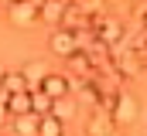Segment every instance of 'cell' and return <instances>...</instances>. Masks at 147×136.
Wrapping results in <instances>:
<instances>
[{
	"mask_svg": "<svg viewBox=\"0 0 147 136\" xmlns=\"http://www.w3.org/2000/svg\"><path fill=\"white\" fill-rule=\"evenodd\" d=\"M7 116H10V119H21V116H31V92H21V95H10V99H7Z\"/></svg>",
	"mask_w": 147,
	"mask_h": 136,
	"instance_id": "obj_9",
	"label": "cell"
},
{
	"mask_svg": "<svg viewBox=\"0 0 147 136\" xmlns=\"http://www.w3.org/2000/svg\"><path fill=\"white\" fill-rule=\"evenodd\" d=\"M21 75H24V82H28V92H34L38 85H41V78L48 75V65H45V61H28V65L21 68Z\"/></svg>",
	"mask_w": 147,
	"mask_h": 136,
	"instance_id": "obj_8",
	"label": "cell"
},
{
	"mask_svg": "<svg viewBox=\"0 0 147 136\" xmlns=\"http://www.w3.org/2000/svg\"><path fill=\"white\" fill-rule=\"evenodd\" d=\"M62 14H65V0H41L38 3V21L45 24H62Z\"/></svg>",
	"mask_w": 147,
	"mask_h": 136,
	"instance_id": "obj_6",
	"label": "cell"
},
{
	"mask_svg": "<svg viewBox=\"0 0 147 136\" xmlns=\"http://www.w3.org/2000/svg\"><path fill=\"white\" fill-rule=\"evenodd\" d=\"M48 116H55V119L65 126V123H69V119L75 116V99H72V95H65V99L51 102V112H48Z\"/></svg>",
	"mask_w": 147,
	"mask_h": 136,
	"instance_id": "obj_10",
	"label": "cell"
},
{
	"mask_svg": "<svg viewBox=\"0 0 147 136\" xmlns=\"http://www.w3.org/2000/svg\"><path fill=\"white\" fill-rule=\"evenodd\" d=\"M38 92H41V95H48L51 102H58V99H65V95H72V85H69V78H65V75H58V71H48V75L41 78Z\"/></svg>",
	"mask_w": 147,
	"mask_h": 136,
	"instance_id": "obj_1",
	"label": "cell"
},
{
	"mask_svg": "<svg viewBox=\"0 0 147 136\" xmlns=\"http://www.w3.org/2000/svg\"><path fill=\"white\" fill-rule=\"evenodd\" d=\"M48 44H51V51H55L58 58H72L75 51H79V41H75V34H69V31H55Z\"/></svg>",
	"mask_w": 147,
	"mask_h": 136,
	"instance_id": "obj_5",
	"label": "cell"
},
{
	"mask_svg": "<svg viewBox=\"0 0 147 136\" xmlns=\"http://www.w3.org/2000/svg\"><path fill=\"white\" fill-rule=\"evenodd\" d=\"M116 133V123H113V116H106V112H92L89 116V123H86V136H113Z\"/></svg>",
	"mask_w": 147,
	"mask_h": 136,
	"instance_id": "obj_4",
	"label": "cell"
},
{
	"mask_svg": "<svg viewBox=\"0 0 147 136\" xmlns=\"http://www.w3.org/2000/svg\"><path fill=\"white\" fill-rule=\"evenodd\" d=\"M0 89H3L7 95H21V92H28V82H24L21 68H14V71H0Z\"/></svg>",
	"mask_w": 147,
	"mask_h": 136,
	"instance_id": "obj_7",
	"label": "cell"
},
{
	"mask_svg": "<svg viewBox=\"0 0 147 136\" xmlns=\"http://www.w3.org/2000/svg\"><path fill=\"white\" fill-rule=\"evenodd\" d=\"M38 3L41 0H34V3H7L10 24L14 27H31V24H38Z\"/></svg>",
	"mask_w": 147,
	"mask_h": 136,
	"instance_id": "obj_2",
	"label": "cell"
},
{
	"mask_svg": "<svg viewBox=\"0 0 147 136\" xmlns=\"http://www.w3.org/2000/svg\"><path fill=\"white\" fill-rule=\"evenodd\" d=\"M10 123H14V136H38V116H21Z\"/></svg>",
	"mask_w": 147,
	"mask_h": 136,
	"instance_id": "obj_12",
	"label": "cell"
},
{
	"mask_svg": "<svg viewBox=\"0 0 147 136\" xmlns=\"http://www.w3.org/2000/svg\"><path fill=\"white\" fill-rule=\"evenodd\" d=\"M137 116H140L137 99H134L130 92H120V99H116V105H113V123H134Z\"/></svg>",
	"mask_w": 147,
	"mask_h": 136,
	"instance_id": "obj_3",
	"label": "cell"
},
{
	"mask_svg": "<svg viewBox=\"0 0 147 136\" xmlns=\"http://www.w3.org/2000/svg\"><path fill=\"white\" fill-rule=\"evenodd\" d=\"M48 112H51V99H48V95H41V92H31V116H38V119H41V116H48Z\"/></svg>",
	"mask_w": 147,
	"mask_h": 136,
	"instance_id": "obj_13",
	"label": "cell"
},
{
	"mask_svg": "<svg viewBox=\"0 0 147 136\" xmlns=\"http://www.w3.org/2000/svg\"><path fill=\"white\" fill-rule=\"evenodd\" d=\"M144 31H147V7H144Z\"/></svg>",
	"mask_w": 147,
	"mask_h": 136,
	"instance_id": "obj_14",
	"label": "cell"
},
{
	"mask_svg": "<svg viewBox=\"0 0 147 136\" xmlns=\"http://www.w3.org/2000/svg\"><path fill=\"white\" fill-rule=\"evenodd\" d=\"M38 136H65V126L55 116H41L38 119Z\"/></svg>",
	"mask_w": 147,
	"mask_h": 136,
	"instance_id": "obj_11",
	"label": "cell"
},
{
	"mask_svg": "<svg viewBox=\"0 0 147 136\" xmlns=\"http://www.w3.org/2000/svg\"><path fill=\"white\" fill-rule=\"evenodd\" d=\"M113 136H116V133H113Z\"/></svg>",
	"mask_w": 147,
	"mask_h": 136,
	"instance_id": "obj_15",
	"label": "cell"
}]
</instances>
